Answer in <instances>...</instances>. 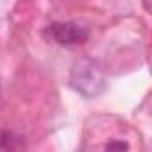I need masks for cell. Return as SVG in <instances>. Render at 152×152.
I'll list each match as a JSON object with an SVG mask.
<instances>
[{
  "label": "cell",
  "mask_w": 152,
  "mask_h": 152,
  "mask_svg": "<svg viewBox=\"0 0 152 152\" xmlns=\"http://www.w3.org/2000/svg\"><path fill=\"white\" fill-rule=\"evenodd\" d=\"M141 2H143L145 11H147V13H150V2H148V0H141Z\"/></svg>",
  "instance_id": "5"
},
{
  "label": "cell",
  "mask_w": 152,
  "mask_h": 152,
  "mask_svg": "<svg viewBox=\"0 0 152 152\" xmlns=\"http://www.w3.org/2000/svg\"><path fill=\"white\" fill-rule=\"evenodd\" d=\"M50 34L61 45H79L90 38V29L77 22H56L50 25Z\"/></svg>",
  "instance_id": "2"
},
{
  "label": "cell",
  "mask_w": 152,
  "mask_h": 152,
  "mask_svg": "<svg viewBox=\"0 0 152 152\" xmlns=\"http://www.w3.org/2000/svg\"><path fill=\"white\" fill-rule=\"evenodd\" d=\"M129 148V143L125 141H109L106 145V150H127Z\"/></svg>",
  "instance_id": "4"
},
{
  "label": "cell",
  "mask_w": 152,
  "mask_h": 152,
  "mask_svg": "<svg viewBox=\"0 0 152 152\" xmlns=\"http://www.w3.org/2000/svg\"><path fill=\"white\" fill-rule=\"evenodd\" d=\"M70 86L86 99L99 97L106 91L107 81L100 66L88 57L75 61L70 72Z\"/></svg>",
  "instance_id": "1"
},
{
  "label": "cell",
  "mask_w": 152,
  "mask_h": 152,
  "mask_svg": "<svg viewBox=\"0 0 152 152\" xmlns=\"http://www.w3.org/2000/svg\"><path fill=\"white\" fill-rule=\"evenodd\" d=\"M25 147V140L13 132V131H6V129H0V150L9 152V150H18Z\"/></svg>",
  "instance_id": "3"
}]
</instances>
